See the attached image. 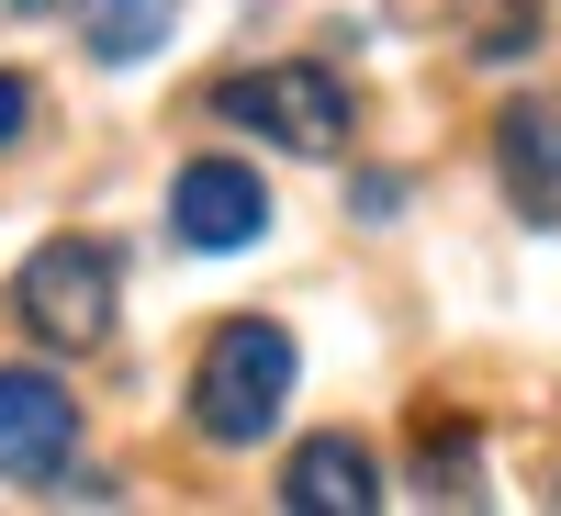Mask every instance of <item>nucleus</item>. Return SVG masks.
<instances>
[{
	"mask_svg": "<svg viewBox=\"0 0 561 516\" xmlns=\"http://www.w3.org/2000/svg\"><path fill=\"white\" fill-rule=\"evenodd\" d=\"M293 370L304 359H293V337H280L270 314H225L203 370H192V427L214 449H259L280 427V404H293Z\"/></svg>",
	"mask_w": 561,
	"mask_h": 516,
	"instance_id": "f257e3e1",
	"label": "nucleus"
},
{
	"mask_svg": "<svg viewBox=\"0 0 561 516\" xmlns=\"http://www.w3.org/2000/svg\"><path fill=\"white\" fill-rule=\"evenodd\" d=\"M214 113L248 124V135H270V147H293V158H337V147H348V79L314 68V57L237 68V79L214 90Z\"/></svg>",
	"mask_w": 561,
	"mask_h": 516,
	"instance_id": "f03ea898",
	"label": "nucleus"
},
{
	"mask_svg": "<svg viewBox=\"0 0 561 516\" xmlns=\"http://www.w3.org/2000/svg\"><path fill=\"white\" fill-rule=\"evenodd\" d=\"M113 293H124V270L102 237H45L12 280V314L34 325L45 348H102L113 337Z\"/></svg>",
	"mask_w": 561,
	"mask_h": 516,
	"instance_id": "7ed1b4c3",
	"label": "nucleus"
},
{
	"mask_svg": "<svg viewBox=\"0 0 561 516\" xmlns=\"http://www.w3.org/2000/svg\"><path fill=\"white\" fill-rule=\"evenodd\" d=\"M79 449V393L57 370H0V483H57Z\"/></svg>",
	"mask_w": 561,
	"mask_h": 516,
	"instance_id": "20e7f679",
	"label": "nucleus"
},
{
	"mask_svg": "<svg viewBox=\"0 0 561 516\" xmlns=\"http://www.w3.org/2000/svg\"><path fill=\"white\" fill-rule=\"evenodd\" d=\"M169 225H180V248L237 259V248H259L270 192H259V169H237V158H192V169L169 180Z\"/></svg>",
	"mask_w": 561,
	"mask_h": 516,
	"instance_id": "39448f33",
	"label": "nucleus"
},
{
	"mask_svg": "<svg viewBox=\"0 0 561 516\" xmlns=\"http://www.w3.org/2000/svg\"><path fill=\"white\" fill-rule=\"evenodd\" d=\"M280 505L293 516H370L382 505V472H370L359 438H304L293 460H280Z\"/></svg>",
	"mask_w": 561,
	"mask_h": 516,
	"instance_id": "423d86ee",
	"label": "nucleus"
},
{
	"mask_svg": "<svg viewBox=\"0 0 561 516\" xmlns=\"http://www.w3.org/2000/svg\"><path fill=\"white\" fill-rule=\"evenodd\" d=\"M494 169H505V203H517L528 225H561V113L517 102L494 124Z\"/></svg>",
	"mask_w": 561,
	"mask_h": 516,
	"instance_id": "0eeeda50",
	"label": "nucleus"
},
{
	"mask_svg": "<svg viewBox=\"0 0 561 516\" xmlns=\"http://www.w3.org/2000/svg\"><path fill=\"white\" fill-rule=\"evenodd\" d=\"M180 23V0H90V57L102 68H135V57H158Z\"/></svg>",
	"mask_w": 561,
	"mask_h": 516,
	"instance_id": "6e6552de",
	"label": "nucleus"
},
{
	"mask_svg": "<svg viewBox=\"0 0 561 516\" xmlns=\"http://www.w3.org/2000/svg\"><path fill=\"white\" fill-rule=\"evenodd\" d=\"M23 124H34V90L0 68V147H23Z\"/></svg>",
	"mask_w": 561,
	"mask_h": 516,
	"instance_id": "1a4fd4ad",
	"label": "nucleus"
}]
</instances>
